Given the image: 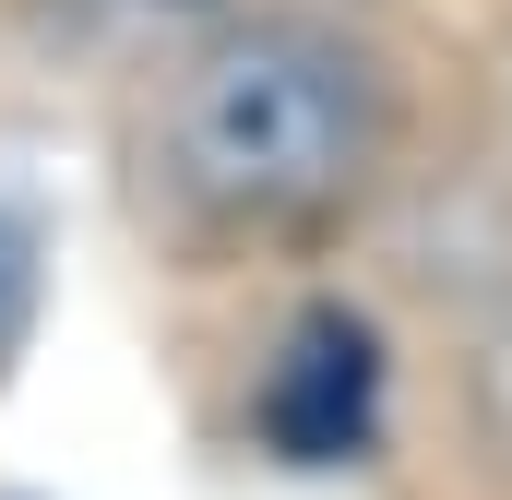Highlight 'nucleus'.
I'll list each match as a JSON object with an SVG mask.
<instances>
[{
  "label": "nucleus",
  "mask_w": 512,
  "mask_h": 500,
  "mask_svg": "<svg viewBox=\"0 0 512 500\" xmlns=\"http://www.w3.org/2000/svg\"><path fill=\"white\" fill-rule=\"evenodd\" d=\"M393 72L334 12L251 0L167 48L143 167L191 239H322L393 167Z\"/></svg>",
  "instance_id": "obj_1"
},
{
  "label": "nucleus",
  "mask_w": 512,
  "mask_h": 500,
  "mask_svg": "<svg viewBox=\"0 0 512 500\" xmlns=\"http://www.w3.org/2000/svg\"><path fill=\"white\" fill-rule=\"evenodd\" d=\"M239 429H251L262 465L286 477H334V465H370L393 429V346L358 298H298L262 346L251 393H239Z\"/></svg>",
  "instance_id": "obj_2"
},
{
  "label": "nucleus",
  "mask_w": 512,
  "mask_h": 500,
  "mask_svg": "<svg viewBox=\"0 0 512 500\" xmlns=\"http://www.w3.org/2000/svg\"><path fill=\"white\" fill-rule=\"evenodd\" d=\"M72 36H108V48H179V36H203V24H227V12H251V0H48Z\"/></svg>",
  "instance_id": "obj_3"
},
{
  "label": "nucleus",
  "mask_w": 512,
  "mask_h": 500,
  "mask_svg": "<svg viewBox=\"0 0 512 500\" xmlns=\"http://www.w3.org/2000/svg\"><path fill=\"white\" fill-rule=\"evenodd\" d=\"M36 298H48V239H36L24 203H0V370H12L24 334H36Z\"/></svg>",
  "instance_id": "obj_4"
},
{
  "label": "nucleus",
  "mask_w": 512,
  "mask_h": 500,
  "mask_svg": "<svg viewBox=\"0 0 512 500\" xmlns=\"http://www.w3.org/2000/svg\"><path fill=\"white\" fill-rule=\"evenodd\" d=\"M477 417H489V429L512 441V310L489 322V334H477Z\"/></svg>",
  "instance_id": "obj_5"
}]
</instances>
